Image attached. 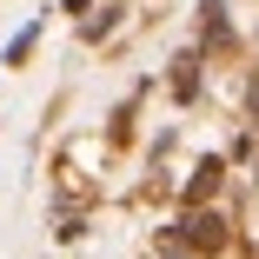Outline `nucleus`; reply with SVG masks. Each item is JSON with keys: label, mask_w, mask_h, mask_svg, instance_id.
<instances>
[]
</instances>
